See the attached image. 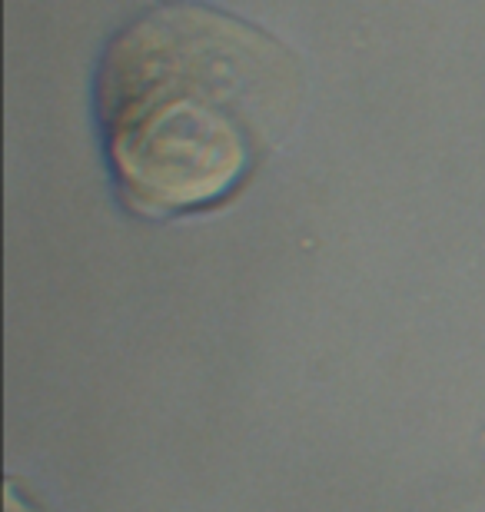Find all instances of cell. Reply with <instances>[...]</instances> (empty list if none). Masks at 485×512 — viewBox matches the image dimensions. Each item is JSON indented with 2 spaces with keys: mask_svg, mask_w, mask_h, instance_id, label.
I'll list each match as a JSON object with an SVG mask.
<instances>
[{
  "mask_svg": "<svg viewBox=\"0 0 485 512\" xmlns=\"http://www.w3.org/2000/svg\"><path fill=\"white\" fill-rule=\"evenodd\" d=\"M299 97L296 54L263 27L193 0L143 10L97 70L120 200L150 220L220 207L296 120Z\"/></svg>",
  "mask_w": 485,
  "mask_h": 512,
  "instance_id": "1",
  "label": "cell"
}]
</instances>
